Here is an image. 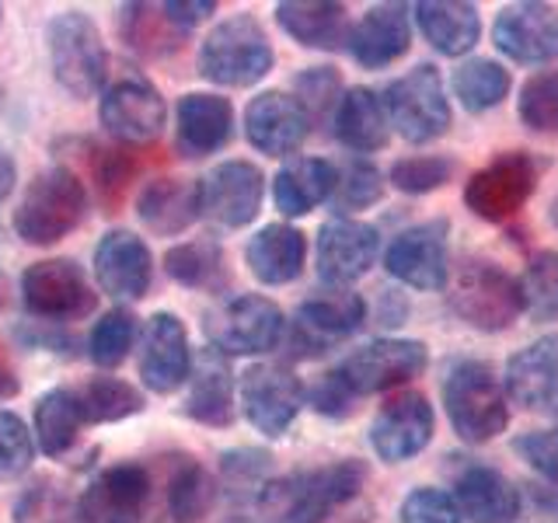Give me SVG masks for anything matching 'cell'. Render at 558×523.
I'll use <instances>...</instances> for the list:
<instances>
[{
  "label": "cell",
  "mask_w": 558,
  "mask_h": 523,
  "mask_svg": "<svg viewBox=\"0 0 558 523\" xmlns=\"http://www.w3.org/2000/svg\"><path fill=\"white\" fill-rule=\"evenodd\" d=\"M179 147L189 157H206L220 150L234 133V105L223 95H206V92H192L179 101Z\"/></svg>",
  "instance_id": "obj_30"
},
{
  "label": "cell",
  "mask_w": 558,
  "mask_h": 523,
  "mask_svg": "<svg viewBox=\"0 0 558 523\" xmlns=\"http://www.w3.org/2000/svg\"><path fill=\"white\" fill-rule=\"evenodd\" d=\"M517 112L531 133H558V70L534 74L520 87Z\"/></svg>",
  "instance_id": "obj_44"
},
{
  "label": "cell",
  "mask_w": 558,
  "mask_h": 523,
  "mask_svg": "<svg viewBox=\"0 0 558 523\" xmlns=\"http://www.w3.org/2000/svg\"><path fill=\"white\" fill-rule=\"evenodd\" d=\"M119 32L126 46L140 57H168L174 52L182 42H185V32L174 28L168 22L165 8H154V4H126L119 11Z\"/></svg>",
  "instance_id": "obj_36"
},
{
  "label": "cell",
  "mask_w": 558,
  "mask_h": 523,
  "mask_svg": "<svg viewBox=\"0 0 558 523\" xmlns=\"http://www.w3.org/2000/svg\"><path fill=\"white\" fill-rule=\"evenodd\" d=\"M49 66L52 77L74 98H92L101 92L109 77V52H105L101 32L87 11H60L46 25Z\"/></svg>",
  "instance_id": "obj_5"
},
{
  "label": "cell",
  "mask_w": 558,
  "mask_h": 523,
  "mask_svg": "<svg viewBox=\"0 0 558 523\" xmlns=\"http://www.w3.org/2000/svg\"><path fill=\"white\" fill-rule=\"evenodd\" d=\"M380 196H384V174L371 161H349L345 168H336V188H331L328 203L339 217L374 206Z\"/></svg>",
  "instance_id": "obj_43"
},
{
  "label": "cell",
  "mask_w": 558,
  "mask_h": 523,
  "mask_svg": "<svg viewBox=\"0 0 558 523\" xmlns=\"http://www.w3.org/2000/svg\"><path fill=\"white\" fill-rule=\"evenodd\" d=\"M450 87H453V98H458L468 112L478 115L502 105V98L510 95V87H513V77H510V70L496 60H468L453 70Z\"/></svg>",
  "instance_id": "obj_37"
},
{
  "label": "cell",
  "mask_w": 558,
  "mask_h": 523,
  "mask_svg": "<svg viewBox=\"0 0 558 523\" xmlns=\"http://www.w3.org/2000/svg\"><path fill=\"white\" fill-rule=\"evenodd\" d=\"M84 426L87 423H84L77 391L52 388L35 401V440H39L46 458H66Z\"/></svg>",
  "instance_id": "obj_35"
},
{
  "label": "cell",
  "mask_w": 558,
  "mask_h": 523,
  "mask_svg": "<svg viewBox=\"0 0 558 523\" xmlns=\"http://www.w3.org/2000/svg\"><path fill=\"white\" fill-rule=\"evenodd\" d=\"M366 467L356 458L336 461L328 467L296 471V475L266 482L258 492V506L283 523H325L331 510L360 496Z\"/></svg>",
  "instance_id": "obj_1"
},
{
  "label": "cell",
  "mask_w": 558,
  "mask_h": 523,
  "mask_svg": "<svg viewBox=\"0 0 558 523\" xmlns=\"http://www.w3.org/2000/svg\"><path fill=\"white\" fill-rule=\"evenodd\" d=\"M513 447H517V453L534 471H541L545 478L558 482V429H548V433H523Z\"/></svg>",
  "instance_id": "obj_52"
},
{
  "label": "cell",
  "mask_w": 558,
  "mask_h": 523,
  "mask_svg": "<svg viewBox=\"0 0 558 523\" xmlns=\"http://www.w3.org/2000/svg\"><path fill=\"white\" fill-rule=\"evenodd\" d=\"M506 398L531 412L558 409V336H545L510 356L502 374Z\"/></svg>",
  "instance_id": "obj_24"
},
{
  "label": "cell",
  "mask_w": 558,
  "mask_h": 523,
  "mask_svg": "<svg viewBox=\"0 0 558 523\" xmlns=\"http://www.w3.org/2000/svg\"><path fill=\"white\" fill-rule=\"evenodd\" d=\"M17 391H22V384H17V377H14V370H11V363L0 356V401H8V398H14Z\"/></svg>",
  "instance_id": "obj_56"
},
{
  "label": "cell",
  "mask_w": 558,
  "mask_h": 523,
  "mask_svg": "<svg viewBox=\"0 0 558 523\" xmlns=\"http://www.w3.org/2000/svg\"><path fill=\"white\" fill-rule=\"evenodd\" d=\"M384 112L391 126L409 144H433L450 130V101L440 70L433 63H418L384 87Z\"/></svg>",
  "instance_id": "obj_7"
},
{
  "label": "cell",
  "mask_w": 558,
  "mask_h": 523,
  "mask_svg": "<svg viewBox=\"0 0 558 523\" xmlns=\"http://www.w3.org/2000/svg\"><path fill=\"white\" fill-rule=\"evenodd\" d=\"M458 502L461 520L468 516L471 523H513L520 516V492L502 471L488 464H471L458 475Z\"/></svg>",
  "instance_id": "obj_28"
},
{
  "label": "cell",
  "mask_w": 558,
  "mask_h": 523,
  "mask_svg": "<svg viewBox=\"0 0 558 523\" xmlns=\"http://www.w3.org/2000/svg\"><path fill=\"white\" fill-rule=\"evenodd\" d=\"M453 174V161L440 154H415V157H401V161L391 165L388 182L398 192H409V196H426V192H436L440 185H447V179Z\"/></svg>",
  "instance_id": "obj_46"
},
{
  "label": "cell",
  "mask_w": 558,
  "mask_h": 523,
  "mask_svg": "<svg viewBox=\"0 0 558 523\" xmlns=\"http://www.w3.org/2000/svg\"><path fill=\"white\" fill-rule=\"evenodd\" d=\"M14 182H17V165H14L11 150L0 144V203H4L14 192Z\"/></svg>",
  "instance_id": "obj_55"
},
{
  "label": "cell",
  "mask_w": 558,
  "mask_h": 523,
  "mask_svg": "<svg viewBox=\"0 0 558 523\" xmlns=\"http://www.w3.org/2000/svg\"><path fill=\"white\" fill-rule=\"evenodd\" d=\"M136 217L147 231L174 238L185 234L192 223L203 217L199 182L192 179H154L136 196Z\"/></svg>",
  "instance_id": "obj_27"
},
{
  "label": "cell",
  "mask_w": 558,
  "mask_h": 523,
  "mask_svg": "<svg viewBox=\"0 0 558 523\" xmlns=\"http://www.w3.org/2000/svg\"><path fill=\"white\" fill-rule=\"evenodd\" d=\"M453 314L478 331H506L523 314L520 283L485 258L464 262L458 279L450 287Z\"/></svg>",
  "instance_id": "obj_8"
},
{
  "label": "cell",
  "mask_w": 558,
  "mask_h": 523,
  "mask_svg": "<svg viewBox=\"0 0 558 523\" xmlns=\"http://www.w3.org/2000/svg\"><path fill=\"white\" fill-rule=\"evenodd\" d=\"M136 336H140V325L133 318V311L112 307L95 321L92 336H87V353H92V360L101 366V370H112V366H119L130 356Z\"/></svg>",
  "instance_id": "obj_41"
},
{
  "label": "cell",
  "mask_w": 558,
  "mask_h": 523,
  "mask_svg": "<svg viewBox=\"0 0 558 523\" xmlns=\"http://www.w3.org/2000/svg\"><path fill=\"white\" fill-rule=\"evenodd\" d=\"M380 255V234L374 223L336 217L318 231V276L331 287H349L371 272Z\"/></svg>",
  "instance_id": "obj_20"
},
{
  "label": "cell",
  "mask_w": 558,
  "mask_h": 523,
  "mask_svg": "<svg viewBox=\"0 0 558 523\" xmlns=\"http://www.w3.org/2000/svg\"><path fill=\"white\" fill-rule=\"evenodd\" d=\"M25 311L43 321H81L95 311L98 293L87 283L84 269L74 258H46L35 262L22 276Z\"/></svg>",
  "instance_id": "obj_10"
},
{
  "label": "cell",
  "mask_w": 558,
  "mask_h": 523,
  "mask_svg": "<svg viewBox=\"0 0 558 523\" xmlns=\"http://www.w3.org/2000/svg\"><path fill=\"white\" fill-rule=\"evenodd\" d=\"M412 46V14L405 4H374L349 25L345 49L363 70H380L401 60Z\"/></svg>",
  "instance_id": "obj_23"
},
{
  "label": "cell",
  "mask_w": 558,
  "mask_h": 523,
  "mask_svg": "<svg viewBox=\"0 0 558 523\" xmlns=\"http://www.w3.org/2000/svg\"><path fill=\"white\" fill-rule=\"evenodd\" d=\"M165 14H168V22L174 28H182L185 35L196 28L199 22H206L209 14H217V4L214 0H168V4H161Z\"/></svg>",
  "instance_id": "obj_54"
},
{
  "label": "cell",
  "mask_w": 558,
  "mask_h": 523,
  "mask_svg": "<svg viewBox=\"0 0 558 523\" xmlns=\"http://www.w3.org/2000/svg\"><path fill=\"white\" fill-rule=\"evenodd\" d=\"M262 199H266V174L252 161H223L199 182L203 217L231 231L258 217Z\"/></svg>",
  "instance_id": "obj_15"
},
{
  "label": "cell",
  "mask_w": 558,
  "mask_h": 523,
  "mask_svg": "<svg viewBox=\"0 0 558 523\" xmlns=\"http://www.w3.org/2000/svg\"><path fill=\"white\" fill-rule=\"evenodd\" d=\"M436 433L433 405L423 394H398L384 405L371 426V447L380 461L401 464L418 458Z\"/></svg>",
  "instance_id": "obj_19"
},
{
  "label": "cell",
  "mask_w": 558,
  "mask_h": 523,
  "mask_svg": "<svg viewBox=\"0 0 558 523\" xmlns=\"http://www.w3.org/2000/svg\"><path fill=\"white\" fill-rule=\"evenodd\" d=\"M551 220H555V227H558V199H555V206H551Z\"/></svg>",
  "instance_id": "obj_57"
},
{
  "label": "cell",
  "mask_w": 558,
  "mask_h": 523,
  "mask_svg": "<svg viewBox=\"0 0 558 523\" xmlns=\"http://www.w3.org/2000/svg\"><path fill=\"white\" fill-rule=\"evenodd\" d=\"M14 523H81L77 502L60 485L35 482L14 506Z\"/></svg>",
  "instance_id": "obj_45"
},
{
  "label": "cell",
  "mask_w": 558,
  "mask_h": 523,
  "mask_svg": "<svg viewBox=\"0 0 558 523\" xmlns=\"http://www.w3.org/2000/svg\"><path fill=\"white\" fill-rule=\"evenodd\" d=\"M537 179H541V165L531 154H523V150L496 154L482 171H475L468 179L464 203L471 214L488 223L513 220L537 192Z\"/></svg>",
  "instance_id": "obj_9"
},
{
  "label": "cell",
  "mask_w": 558,
  "mask_h": 523,
  "mask_svg": "<svg viewBox=\"0 0 558 523\" xmlns=\"http://www.w3.org/2000/svg\"><path fill=\"white\" fill-rule=\"evenodd\" d=\"M165 272L179 287L189 290H209L223 283V248L214 238H196L185 244H174L165 255Z\"/></svg>",
  "instance_id": "obj_38"
},
{
  "label": "cell",
  "mask_w": 558,
  "mask_h": 523,
  "mask_svg": "<svg viewBox=\"0 0 558 523\" xmlns=\"http://www.w3.org/2000/svg\"><path fill=\"white\" fill-rule=\"evenodd\" d=\"M272 63L276 52L269 42V32L252 14L223 17L203 39L196 57L199 74L220 87H252L269 74Z\"/></svg>",
  "instance_id": "obj_4"
},
{
  "label": "cell",
  "mask_w": 558,
  "mask_h": 523,
  "mask_svg": "<svg viewBox=\"0 0 558 523\" xmlns=\"http://www.w3.org/2000/svg\"><path fill=\"white\" fill-rule=\"evenodd\" d=\"M401 523H461V510L444 488H412L401 499Z\"/></svg>",
  "instance_id": "obj_50"
},
{
  "label": "cell",
  "mask_w": 558,
  "mask_h": 523,
  "mask_svg": "<svg viewBox=\"0 0 558 523\" xmlns=\"http://www.w3.org/2000/svg\"><path fill=\"white\" fill-rule=\"evenodd\" d=\"M87 214V188L74 168H49L28 182L22 203L14 209V234L25 244L46 248L77 231Z\"/></svg>",
  "instance_id": "obj_3"
},
{
  "label": "cell",
  "mask_w": 558,
  "mask_h": 523,
  "mask_svg": "<svg viewBox=\"0 0 558 523\" xmlns=\"http://www.w3.org/2000/svg\"><path fill=\"white\" fill-rule=\"evenodd\" d=\"M192 374V349L185 321L171 311H157L147 318L144 336H140V380L154 394H171Z\"/></svg>",
  "instance_id": "obj_16"
},
{
  "label": "cell",
  "mask_w": 558,
  "mask_h": 523,
  "mask_svg": "<svg viewBox=\"0 0 558 523\" xmlns=\"http://www.w3.org/2000/svg\"><path fill=\"white\" fill-rule=\"evenodd\" d=\"M203 328L209 349H217L220 356H262L283 342L287 318L269 296L238 293L209 311Z\"/></svg>",
  "instance_id": "obj_6"
},
{
  "label": "cell",
  "mask_w": 558,
  "mask_h": 523,
  "mask_svg": "<svg viewBox=\"0 0 558 523\" xmlns=\"http://www.w3.org/2000/svg\"><path fill=\"white\" fill-rule=\"evenodd\" d=\"M276 22L293 42L307 49H339L349 39L345 4L331 0H283L276 4Z\"/></svg>",
  "instance_id": "obj_34"
},
{
  "label": "cell",
  "mask_w": 558,
  "mask_h": 523,
  "mask_svg": "<svg viewBox=\"0 0 558 523\" xmlns=\"http://www.w3.org/2000/svg\"><path fill=\"white\" fill-rule=\"evenodd\" d=\"M168 105L154 84L140 77H122L101 92L98 122L122 144H150L161 136Z\"/></svg>",
  "instance_id": "obj_14"
},
{
  "label": "cell",
  "mask_w": 558,
  "mask_h": 523,
  "mask_svg": "<svg viewBox=\"0 0 558 523\" xmlns=\"http://www.w3.org/2000/svg\"><path fill=\"white\" fill-rule=\"evenodd\" d=\"M0 17H4V8H0Z\"/></svg>",
  "instance_id": "obj_58"
},
{
  "label": "cell",
  "mask_w": 558,
  "mask_h": 523,
  "mask_svg": "<svg viewBox=\"0 0 558 523\" xmlns=\"http://www.w3.org/2000/svg\"><path fill=\"white\" fill-rule=\"evenodd\" d=\"M304 384L283 363H255L241 374L244 418L266 436H283L304 409Z\"/></svg>",
  "instance_id": "obj_12"
},
{
  "label": "cell",
  "mask_w": 558,
  "mask_h": 523,
  "mask_svg": "<svg viewBox=\"0 0 558 523\" xmlns=\"http://www.w3.org/2000/svg\"><path fill=\"white\" fill-rule=\"evenodd\" d=\"M331 126H336L339 144L353 154L384 150L391 139V122L374 87H349V92H342L336 112H331Z\"/></svg>",
  "instance_id": "obj_29"
},
{
  "label": "cell",
  "mask_w": 558,
  "mask_h": 523,
  "mask_svg": "<svg viewBox=\"0 0 558 523\" xmlns=\"http://www.w3.org/2000/svg\"><path fill=\"white\" fill-rule=\"evenodd\" d=\"M95 276L112 301H144L154 283V255L133 231H109L95 248Z\"/></svg>",
  "instance_id": "obj_22"
},
{
  "label": "cell",
  "mask_w": 558,
  "mask_h": 523,
  "mask_svg": "<svg viewBox=\"0 0 558 523\" xmlns=\"http://www.w3.org/2000/svg\"><path fill=\"white\" fill-rule=\"evenodd\" d=\"M520 290H523V311H531L541 321L558 318V252L537 255L527 266Z\"/></svg>",
  "instance_id": "obj_47"
},
{
  "label": "cell",
  "mask_w": 558,
  "mask_h": 523,
  "mask_svg": "<svg viewBox=\"0 0 558 523\" xmlns=\"http://www.w3.org/2000/svg\"><path fill=\"white\" fill-rule=\"evenodd\" d=\"M353 391L345 388V380L339 377V370H328L318 384L311 388V405L318 415H328V418H345L353 412Z\"/></svg>",
  "instance_id": "obj_53"
},
{
  "label": "cell",
  "mask_w": 558,
  "mask_h": 523,
  "mask_svg": "<svg viewBox=\"0 0 558 523\" xmlns=\"http://www.w3.org/2000/svg\"><path fill=\"white\" fill-rule=\"evenodd\" d=\"M150 502V475L140 464H112L77 499L81 523H140Z\"/></svg>",
  "instance_id": "obj_17"
},
{
  "label": "cell",
  "mask_w": 558,
  "mask_h": 523,
  "mask_svg": "<svg viewBox=\"0 0 558 523\" xmlns=\"http://www.w3.org/2000/svg\"><path fill=\"white\" fill-rule=\"evenodd\" d=\"M444 405L464 443H488L510 426V398L485 360H461L444 380Z\"/></svg>",
  "instance_id": "obj_2"
},
{
  "label": "cell",
  "mask_w": 558,
  "mask_h": 523,
  "mask_svg": "<svg viewBox=\"0 0 558 523\" xmlns=\"http://www.w3.org/2000/svg\"><path fill=\"white\" fill-rule=\"evenodd\" d=\"M429 363V349L418 339H374L349 353L336 370L345 380L353 398L391 391L398 384H409Z\"/></svg>",
  "instance_id": "obj_11"
},
{
  "label": "cell",
  "mask_w": 558,
  "mask_h": 523,
  "mask_svg": "<svg viewBox=\"0 0 558 523\" xmlns=\"http://www.w3.org/2000/svg\"><path fill=\"white\" fill-rule=\"evenodd\" d=\"M307 258V238L290 223H269L248 241L244 262L252 276L266 287H287L304 272Z\"/></svg>",
  "instance_id": "obj_31"
},
{
  "label": "cell",
  "mask_w": 558,
  "mask_h": 523,
  "mask_svg": "<svg viewBox=\"0 0 558 523\" xmlns=\"http://www.w3.org/2000/svg\"><path fill=\"white\" fill-rule=\"evenodd\" d=\"M182 412L203 426H214V429H223V426L234 423V415H238L234 374H231L227 356H220L217 349H206V353L199 356V363L192 366Z\"/></svg>",
  "instance_id": "obj_26"
},
{
  "label": "cell",
  "mask_w": 558,
  "mask_h": 523,
  "mask_svg": "<svg viewBox=\"0 0 558 523\" xmlns=\"http://www.w3.org/2000/svg\"><path fill=\"white\" fill-rule=\"evenodd\" d=\"M220 471H223L227 482L252 485L255 492H262V485H266V475H269V453H262V450H231V453H223Z\"/></svg>",
  "instance_id": "obj_51"
},
{
  "label": "cell",
  "mask_w": 558,
  "mask_h": 523,
  "mask_svg": "<svg viewBox=\"0 0 558 523\" xmlns=\"http://www.w3.org/2000/svg\"><path fill=\"white\" fill-rule=\"evenodd\" d=\"M35 458V440L28 426L22 423V415L0 412V482L22 478L32 467Z\"/></svg>",
  "instance_id": "obj_48"
},
{
  "label": "cell",
  "mask_w": 558,
  "mask_h": 523,
  "mask_svg": "<svg viewBox=\"0 0 558 523\" xmlns=\"http://www.w3.org/2000/svg\"><path fill=\"white\" fill-rule=\"evenodd\" d=\"M217 502V482L214 475L199 464L185 458L168 478V513L179 523H199L209 506Z\"/></svg>",
  "instance_id": "obj_40"
},
{
  "label": "cell",
  "mask_w": 558,
  "mask_h": 523,
  "mask_svg": "<svg viewBox=\"0 0 558 523\" xmlns=\"http://www.w3.org/2000/svg\"><path fill=\"white\" fill-rule=\"evenodd\" d=\"M423 39L444 57H464L482 35V17L475 4L464 0H423L412 8Z\"/></svg>",
  "instance_id": "obj_33"
},
{
  "label": "cell",
  "mask_w": 558,
  "mask_h": 523,
  "mask_svg": "<svg viewBox=\"0 0 558 523\" xmlns=\"http://www.w3.org/2000/svg\"><path fill=\"white\" fill-rule=\"evenodd\" d=\"M336 188V165L325 157H293L272 179V203L283 217H307L328 203Z\"/></svg>",
  "instance_id": "obj_32"
},
{
  "label": "cell",
  "mask_w": 558,
  "mask_h": 523,
  "mask_svg": "<svg viewBox=\"0 0 558 523\" xmlns=\"http://www.w3.org/2000/svg\"><path fill=\"white\" fill-rule=\"evenodd\" d=\"M447 220H426L401 231L388 252H384V269H388L398 283L412 290L436 293L447 287L450 279V255H447Z\"/></svg>",
  "instance_id": "obj_13"
},
{
  "label": "cell",
  "mask_w": 558,
  "mask_h": 523,
  "mask_svg": "<svg viewBox=\"0 0 558 523\" xmlns=\"http://www.w3.org/2000/svg\"><path fill=\"white\" fill-rule=\"evenodd\" d=\"M293 87H296L293 98L304 105V112L311 115V122H314V115L336 112V105L342 98V81H339V74L331 66H311V70H304V74L293 81Z\"/></svg>",
  "instance_id": "obj_49"
},
{
  "label": "cell",
  "mask_w": 558,
  "mask_h": 523,
  "mask_svg": "<svg viewBox=\"0 0 558 523\" xmlns=\"http://www.w3.org/2000/svg\"><path fill=\"white\" fill-rule=\"evenodd\" d=\"M493 42L506 60L537 66L558 60V8L551 4H510L496 14Z\"/></svg>",
  "instance_id": "obj_18"
},
{
  "label": "cell",
  "mask_w": 558,
  "mask_h": 523,
  "mask_svg": "<svg viewBox=\"0 0 558 523\" xmlns=\"http://www.w3.org/2000/svg\"><path fill=\"white\" fill-rule=\"evenodd\" d=\"M84 161L92 168V179H95V188H98V199L109 206H119L122 192H126L130 179L136 174V161L133 154L119 150V147H101V144H92V139H84Z\"/></svg>",
  "instance_id": "obj_42"
},
{
  "label": "cell",
  "mask_w": 558,
  "mask_h": 523,
  "mask_svg": "<svg viewBox=\"0 0 558 523\" xmlns=\"http://www.w3.org/2000/svg\"><path fill=\"white\" fill-rule=\"evenodd\" d=\"M311 133V115L287 92H262L244 109V136L269 157H290L304 147Z\"/></svg>",
  "instance_id": "obj_21"
},
{
  "label": "cell",
  "mask_w": 558,
  "mask_h": 523,
  "mask_svg": "<svg viewBox=\"0 0 558 523\" xmlns=\"http://www.w3.org/2000/svg\"><path fill=\"white\" fill-rule=\"evenodd\" d=\"M363 321H366V304L360 293L349 290L314 293L296 307V339H301V345H311L307 353H322L325 342L353 336L356 328H363Z\"/></svg>",
  "instance_id": "obj_25"
},
{
  "label": "cell",
  "mask_w": 558,
  "mask_h": 523,
  "mask_svg": "<svg viewBox=\"0 0 558 523\" xmlns=\"http://www.w3.org/2000/svg\"><path fill=\"white\" fill-rule=\"evenodd\" d=\"M81 412L87 426H105V423H122V418L144 412V394L133 384L119 377H95L77 391Z\"/></svg>",
  "instance_id": "obj_39"
}]
</instances>
